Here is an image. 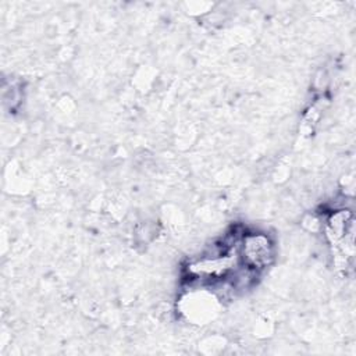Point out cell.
Returning <instances> with one entry per match:
<instances>
[{"mask_svg": "<svg viewBox=\"0 0 356 356\" xmlns=\"http://www.w3.org/2000/svg\"><path fill=\"white\" fill-rule=\"evenodd\" d=\"M328 83H330L328 72L325 70H318L314 75V79H313V85H314L316 90H325Z\"/></svg>", "mask_w": 356, "mask_h": 356, "instance_id": "2", "label": "cell"}, {"mask_svg": "<svg viewBox=\"0 0 356 356\" xmlns=\"http://www.w3.org/2000/svg\"><path fill=\"white\" fill-rule=\"evenodd\" d=\"M238 256L241 264L260 273L274 261L275 246L264 232H243L238 243Z\"/></svg>", "mask_w": 356, "mask_h": 356, "instance_id": "1", "label": "cell"}]
</instances>
